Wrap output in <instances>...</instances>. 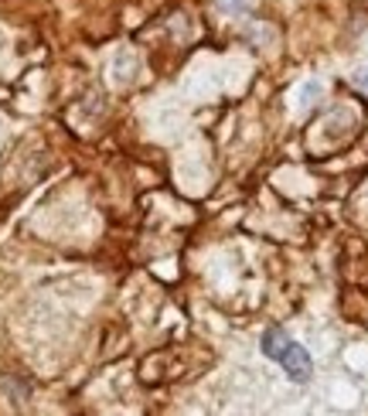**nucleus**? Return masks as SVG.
Segmentation results:
<instances>
[{
	"mask_svg": "<svg viewBox=\"0 0 368 416\" xmlns=\"http://www.w3.org/2000/svg\"><path fill=\"white\" fill-rule=\"evenodd\" d=\"M280 365H283V372L293 379V382H310V376H314V362H310L307 348L304 345H297V341H287V348H283V355L276 358Z\"/></svg>",
	"mask_w": 368,
	"mask_h": 416,
	"instance_id": "obj_1",
	"label": "nucleus"
},
{
	"mask_svg": "<svg viewBox=\"0 0 368 416\" xmlns=\"http://www.w3.org/2000/svg\"><path fill=\"white\" fill-rule=\"evenodd\" d=\"M287 341H290V338H287V331H283V328H266V331H263V338H259V348H263V355H266V358H273V362H276V358L283 355Z\"/></svg>",
	"mask_w": 368,
	"mask_h": 416,
	"instance_id": "obj_2",
	"label": "nucleus"
},
{
	"mask_svg": "<svg viewBox=\"0 0 368 416\" xmlns=\"http://www.w3.org/2000/svg\"><path fill=\"white\" fill-rule=\"evenodd\" d=\"M351 85H355L358 93H365L368 96V69H358V72L351 76Z\"/></svg>",
	"mask_w": 368,
	"mask_h": 416,
	"instance_id": "obj_3",
	"label": "nucleus"
},
{
	"mask_svg": "<svg viewBox=\"0 0 368 416\" xmlns=\"http://www.w3.org/2000/svg\"><path fill=\"white\" fill-rule=\"evenodd\" d=\"M225 7H232L235 14H249L256 7V0H225Z\"/></svg>",
	"mask_w": 368,
	"mask_h": 416,
	"instance_id": "obj_4",
	"label": "nucleus"
}]
</instances>
